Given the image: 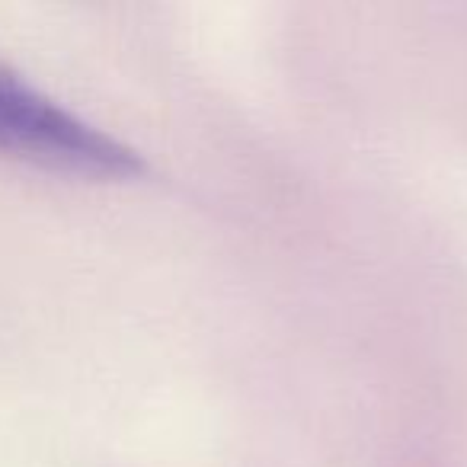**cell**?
Wrapping results in <instances>:
<instances>
[{"mask_svg":"<svg viewBox=\"0 0 467 467\" xmlns=\"http://www.w3.org/2000/svg\"><path fill=\"white\" fill-rule=\"evenodd\" d=\"M0 150L90 180H135L144 161L122 141L0 67Z\"/></svg>","mask_w":467,"mask_h":467,"instance_id":"cell-1","label":"cell"}]
</instances>
